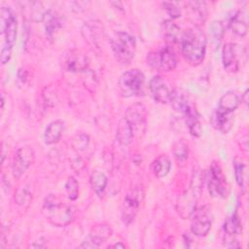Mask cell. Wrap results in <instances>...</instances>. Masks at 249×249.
I'll return each instance as SVG.
<instances>
[{
    "instance_id": "1",
    "label": "cell",
    "mask_w": 249,
    "mask_h": 249,
    "mask_svg": "<svg viewBox=\"0 0 249 249\" xmlns=\"http://www.w3.org/2000/svg\"><path fill=\"white\" fill-rule=\"evenodd\" d=\"M181 51L184 58L193 66L201 64L205 57L207 39L204 32L197 26H192L183 31Z\"/></svg>"
},
{
    "instance_id": "2",
    "label": "cell",
    "mask_w": 249,
    "mask_h": 249,
    "mask_svg": "<svg viewBox=\"0 0 249 249\" xmlns=\"http://www.w3.org/2000/svg\"><path fill=\"white\" fill-rule=\"evenodd\" d=\"M42 213L52 225L65 227L74 220L76 208L73 205L65 204L56 195L51 194L43 202Z\"/></svg>"
},
{
    "instance_id": "3",
    "label": "cell",
    "mask_w": 249,
    "mask_h": 249,
    "mask_svg": "<svg viewBox=\"0 0 249 249\" xmlns=\"http://www.w3.org/2000/svg\"><path fill=\"white\" fill-rule=\"evenodd\" d=\"M203 186V176L199 170L194 171L190 187L177 198L176 210L178 214L183 218H190L195 209L196 208V202L200 196Z\"/></svg>"
},
{
    "instance_id": "4",
    "label": "cell",
    "mask_w": 249,
    "mask_h": 249,
    "mask_svg": "<svg viewBox=\"0 0 249 249\" xmlns=\"http://www.w3.org/2000/svg\"><path fill=\"white\" fill-rule=\"evenodd\" d=\"M111 49L115 58L123 65H127L133 59L136 51L135 38L125 31H118L110 39Z\"/></svg>"
},
{
    "instance_id": "5",
    "label": "cell",
    "mask_w": 249,
    "mask_h": 249,
    "mask_svg": "<svg viewBox=\"0 0 249 249\" xmlns=\"http://www.w3.org/2000/svg\"><path fill=\"white\" fill-rule=\"evenodd\" d=\"M145 76L139 69H130L124 72L118 81V89L122 96L133 97L144 93Z\"/></svg>"
},
{
    "instance_id": "6",
    "label": "cell",
    "mask_w": 249,
    "mask_h": 249,
    "mask_svg": "<svg viewBox=\"0 0 249 249\" xmlns=\"http://www.w3.org/2000/svg\"><path fill=\"white\" fill-rule=\"evenodd\" d=\"M147 63L159 72H168L177 65V57L170 46H162L152 52L146 56Z\"/></svg>"
},
{
    "instance_id": "7",
    "label": "cell",
    "mask_w": 249,
    "mask_h": 249,
    "mask_svg": "<svg viewBox=\"0 0 249 249\" xmlns=\"http://www.w3.org/2000/svg\"><path fill=\"white\" fill-rule=\"evenodd\" d=\"M205 178L208 193L211 196L221 198L228 196L229 185L219 162L213 161L211 163Z\"/></svg>"
},
{
    "instance_id": "8",
    "label": "cell",
    "mask_w": 249,
    "mask_h": 249,
    "mask_svg": "<svg viewBox=\"0 0 249 249\" xmlns=\"http://www.w3.org/2000/svg\"><path fill=\"white\" fill-rule=\"evenodd\" d=\"M144 197V191L141 185L131 187L126 193L122 206V220L125 225L133 222L138 213L140 203Z\"/></svg>"
},
{
    "instance_id": "9",
    "label": "cell",
    "mask_w": 249,
    "mask_h": 249,
    "mask_svg": "<svg viewBox=\"0 0 249 249\" xmlns=\"http://www.w3.org/2000/svg\"><path fill=\"white\" fill-rule=\"evenodd\" d=\"M245 56V48L235 43H227L222 49V63L225 70L230 73H235L240 69V59Z\"/></svg>"
},
{
    "instance_id": "10",
    "label": "cell",
    "mask_w": 249,
    "mask_h": 249,
    "mask_svg": "<svg viewBox=\"0 0 249 249\" xmlns=\"http://www.w3.org/2000/svg\"><path fill=\"white\" fill-rule=\"evenodd\" d=\"M1 33L4 38L2 47L13 49L17 37V18L12 9L7 6L1 8Z\"/></svg>"
},
{
    "instance_id": "11",
    "label": "cell",
    "mask_w": 249,
    "mask_h": 249,
    "mask_svg": "<svg viewBox=\"0 0 249 249\" xmlns=\"http://www.w3.org/2000/svg\"><path fill=\"white\" fill-rule=\"evenodd\" d=\"M191 231L194 235L204 237L211 230L212 218L210 209L207 206H200L196 208L191 215Z\"/></svg>"
},
{
    "instance_id": "12",
    "label": "cell",
    "mask_w": 249,
    "mask_h": 249,
    "mask_svg": "<svg viewBox=\"0 0 249 249\" xmlns=\"http://www.w3.org/2000/svg\"><path fill=\"white\" fill-rule=\"evenodd\" d=\"M35 153L31 146L24 145L19 147L13 157L12 173L16 179H18L34 162Z\"/></svg>"
},
{
    "instance_id": "13",
    "label": "cell",
    "mask_w": 249,
    "mask_h": 249,
    "mask_svg": "<svg viewBox=\"0 0 249 249\" xmlns=\"http://www.w3.org/2000/svg\"><path fill=\"white\" fill-rule=\"evenodd\" d=\"M147 116V108L142 103H134L130 105L124 115V117L134 129L136 135H139L145 131Z\"/></svg>"
},
{
    "instance_id": "14",
    "label": "cell",
    "mask_w": 249,
    "mask_h": 249,
    "mask_svg": "<svg viewBox=\"0 0 249 249\" xmlns=\"http://www.w3.org/2000/svg\"><path fill=\"white\" fill-rule=\"evenodd\" d=\"M62 67L70 73L84 72L88 70V56L77 50H69L62 55Z\"/></svg>"
},
{
    "instance_id": "15",
    "label": "cell",
    "mask_w": 249,
    "mask_h": 249,
    "mask_svg": "<svg viewBox=\"0 0 249 249\" xmlns=\"http://www.w3.org/2000/svg\"><path fill=\"white\" fill-rule=\"evenodd\" d=\"M112 229L106 224H99L92 227L89 234L82 242V248H98L112 235Z\"/></svg>"
},
{
    "instance_id": "16",
    "label": "cell",
    "mask_w": 249,
    "mask_h": 249,
    "mask_svg": "<svg viewBox=\"0 0 249 249\" xmlns=\"http://www.w3.org/2000/svg\"><path fill=\"white\" fill-rule=\"evenodd\" d=\"M81 33L85 41H87L90 46L99 48L104 38V28L102 22L99 20H89L84 22L81 27Z\"/></svg>"
},
{
    "instance_id": "17",
    "label": "cell",
    "mask_w": 249,
    "mask_h": 249,
    "mask_svg": "<svg viewBox=\"0 0 249 249\" xmlns=\"http://www.w3.org/2000/svg\"><path fill=\"white\" fill-rule=\"evenodd\" d=\"M210 123L216 130L222 133H228L234 123L233 112L217 107L210 117Z\"/></svg>"
},
{
    "instance_id": "18",
    "label": "cell",
    "mask_w": 249,
    "mask_h": 249,
    "mask_svg": "<svg viewBox=\"0 0 249 249\" xmlns=\"http://www.w3.org/2000/svg\"><path fill=\"white\" fill-rule=\"evenodd\" d=\"M150 91L154 99L160 103H168L171 97L172 90L167 82L161 76H155L149 83Z\"/></svg>"
},
{
    "instance_id": "19",
    "label": "cell",
    "mask_w": 249,
    "mask_h": 249,
    "mask_svg": "<svg viewBox=\"0 0 249 249\" xmlns=\"http://www.w3.org/2000/svg\"><path fill=\"white\" fill-rule=\"evenodd\" d=\"M169 102L171 103L173 109L179 113H181L183 116L195 105L192 103L188 93L183 90L182 89H175L172 90L171 97Z\"/></svg>"
},
{
    "instance_id": "20",
    "label": "cell",
    "mask_w": 249,
    "mask_h": 249,
    "mask_svg": "<svg viewBox=\"0 0 249 249\" xmlns=\"http://www.w3.org/2000/svg\"><path fill=\"white\" fill-rule=\"evenodd\" d=\"M135 136H136V133L134 129L132 128L130 124L127 122V120L124 117H123L117 126L116 139L118 143L122 146H127L132 142Z\"/></svg>"
},
{
    "instance_id": "21",
    "label": "cell",
    "mask_w": 249,
    "mask_h": 249,
    "mask_svg": "<svg viewBox=\"0 0 249 249\" xmlns=\"http://www.w3.org/2000/svg\"><path fill=\"white\" fill-rule=\"evenodd\" d=\"M63 129H64V122L63 121L54 120V121L51 122L45 129V133H44L45 143L48 145L56 143L60 139Z\"/></svg>"
},
{
    "instance_id": "22",
    "label": "cell",
    "mask_w": 249,
    "mask_h": 249,
    "mask_svg": "<svg viewBox=\"0 0 249 249\" xmlns=\"http://www.w3.org/2000/svg\"><path fill=\"white\" fill-rule=\"evenodd\" d=\"M184 118L190 134L194 137H200L202 132V125L200 122V116L196 107L188 111L184 115Z\"/></svg>"
},
{
    "instance_id": "23",
    "label": "cell",
    "mask_w": 249,
    "mask_h": 249,
    "mask_svg": "<svg viewBox=\"0 0 249 249\" xmlns=\"http://www.w3.org/2000/svg\"><path fill=\"white\" fill-rule=\"evenodd\" d=\"M43 21H44L46 36L49 39H52L54 32L60 28L61 21H60L59 18L56 16V14L54 12H53L52 10H47V12L44 16Z\"/></svg>"
},
{
    "instance_id": "24",
    "label": "cell",
    "mask_w": 249,
    "mask_h": 249,
    "mask_svg": "<svg viewBox=\"0 0 249 249\" xmlns=\"http://www.w3.org/2000/svg\"><path fill=\"white\" fill-rule=\"evenodd\" d=\"M229 27L231 30L232 33H234L237 36L243 37L247 33V23L243 17V15L240 12H235L229 19Z\"/></svg>"
},
{
    "instance_id": "25",
    "label": "cell",
    "mask_w": 249,
    "mask_h": 249,
    "mask_svg": "<svg viewBox=\"0 0 249 249\" xmlns=\"http://www.w3.org/2000/svg\"><path fill=\"white\" fill-rule=\"evenodd\" d=\"M171 168V162L169 159L164 156L160 155L156 160H153L151 163V170L155 176L158 178H162L166 176Z\"/></svg>"
},
{
    "instance_id": "26",
    "label": "cell",
    "mask_w": 249,
    "mask_h": 249,
    "mask_svg": "<svg viewBox=\"0 0 249 249\" xmlns=\"http://www.w3.org/2000/svg\"><path fill=\"white\" fill-rule=\"evenodd\" d=\"M163 35L169 43H178L181 41L182 34L181 28L172 20L166 19L162 22Z\"/></svg>"
},
{
    "instance_id": "27",
    "label": "cell",
    "mask_w": 249,
    "mask_h": 249,
    "mask_svg": "<svg viewBox=\"0 0 249 249\" xmlns=\"http://www.w3.org/2000/svg\"><path fill=\"white\" fill-rule=\"evenodd\" d=\"M107 183H108V178L103 172H101L99 170H93L90 173L89 184H90L92 191L97 196H100L103 194V192L105 191V189L107 187Z\"/></svg>"
},
{
    "instance_id": "28",
    "label": "cell",
    "mask_w": 249,
    "mask_h": 249,
    "mask_svg": "<svg viewBox=\"0 0 249 249\" xmlns=\"http://www.w3.org/2000/svg\"><path fill=\"white\" fill-rule=\"evenodd\" d=\"M186 6L188 7L191 18L194 19V21L203 22L205 20L206 15H207L205 2L191 1V2H187Z\"/></svg>"
},
{
    "instance_id": "29",
    "label": "cell",
    "mask_w": 249,
    "mask_h": 249,
    "mask_svg": "<svg viewBox=\"0 0 249 249\" xmlns=\"http://www.w3.org/2000/svg\"><path fill=\"white\" fill-rule=\"evenodd\" d=\"M240 101H241V99L236 92L228 91L220 97L218 107H220L224 110H227V111L234 112L237 109V107L239 106Z\"/></svg>"
},
{
    "instance_id": "30",
    "label": "cell",
    "mask_w": 249,
    "mask_h": 249,
    "mask_svg": "<svg viewBox=\"0 0 249 249\" xmlns=\"http://www.w3.org/2000/svg\"><path fill=\"white\" fill-rule=\"evenodd\" d=\"M224 232L225 235L235 236L242 232V223L239 216L236 213H233L228 217L224 223Z\"/></svg>"
},
{
    "instance_id": "31",
    "label": "cell",
    "mask_w": 249,
    "mask_h": 249,
    "mask_svg": "<svg viewBox=\"0 0 249 249\" xmlns=\"http://www.w3.org/2000/svg\"><path fill=\"white\" fill-rule=\"evenodd\" d=\"M89 145V136L87 133L79 132L76 133L71 139V147L77 153L84 152Z\"/></svg>"
},
{
    "instance_id": "32",
    "label": "cell",
    "mask_w": 249,
    "mask_h": 249,
    "mask_svg": "<svg viewBox=\"0 0 249 249\" xmlns=\"http://www.w3.org/2000/svg\"><path fill=\"white\" fill-rule=\"evenodd\" d=\"M173 156L177 162H185L189 156V147L185 140L180 139L174 143Z\"/></svg>"
},
{
    "instance_id": "33",
    "label": "cell",
    "mask_w": 249,
    "mask_h": 249,
    "mask_svg": "<svg viewBox=\"0 0 249 249\" xmlns=\"http://www.w3.org/2000/svg\"><path fill=\"white\" fill-rule=\"evenodd\" d=\"M233 170L237 185L243 187L246 179V164L241 160L235 158L233 160Z\"/></svg>"
},
{
    "instance_id": "34",
    "label": "cell",
    "mask_w": 249,
    "mask_h": 249,
    "mask_svg": "<svg viewBox=\"0 0 249 249\" xmlns=\"http://www.w3.org/2000/svg\"><path fill=\"white\" fill-rule=\"evenodd\" d=\"M209 31L212 36L213 42L218 46L222 41L225 33V25L221 20H214L209 26Z\"/></svg>"
},
{
    "instance_id": "35",
    "label": "cell",
    "mask_w": 249,
    "mask_h": 249,
    "mask_svg": "<svg viewBox=\"0 0 249 249\" xmlns=\"http://www.w3.org/2000/svg\"><path fill=\"white\" fill-rule=\"evenodd\" d=\"M65 191L70 200H75L79 196V184L74 177H69L65 183Z\"/></svg>"
},
{
    "instance_id": "36",
    "label": "cell",
    "mask_w": 249,
    "mask_h": 249,
    "mask_svg": "<svg viewBox=\"0 0 249 249\" xmlns=\"http://www.w3.org/2000/svg\"><path fill=\"white\" fill-rule=\"evenodd\" d=\"M15 200L19 205H22V206L28 205L31 200V194L25 187L19 188L16 193Z\"/></svg>"
},
{
    "instance_id": "37",
    "label": "cell",
    "mask_w": 249,
    "mask_h": 249,
    "mask_svg": "<svg viewBox=\"0 0 249 249\" xmlns=\"http://www.w3.org/2000/svg\"><path fill=\"white\" fill-rule=\"evenodd\" d=\"M162 8L166 11V13L171 17V18H177L181 17V10L174 2H162Z\"/></svg>"
},
{
    "instance_id": "38",
    "label": "cell",
    "mask_w": 249,
    "mask_h": 249,
    "mask_svg": "<svg viewBox=\"0 0 249 249\" xmlns=\"http://www.w3.org/2000/svg\"><path fill=\"white\" fill-rule=\"evenodd\" d=\"M26 80H27V72L24 69L19 68L18 71V82L23 85L25 84Z\"/></svg>"
},
{
    "instance_id": "39",
    "label": "cell",
    "mask_w": 249,
    "mask_h": 249,
    "mask_svg": "<svg viewBox=\"0 0 249 249\" xmlns=\"http://www.w3.org/2000/svg\"><path fill=\"white\" fill-rule=\"evenodd\" d=\"M240 99L245 103V105H247V103H248V89H245V91L243 92Z\"/></svg>"
},
{
    "instance_id": "40",
    "label": "cell",
    "mask_w": 249,
    "mask_h": 249,
    "mask_svg": "<svg viewBox=\"0 0 249 249\" xmlns=\"http://www.w3.org/2000/svg\"><path fill=\"white\" fill-rule=\"evenodd\" d=\"M109 247H111V248H124L125 246H124V243L118 242V243H115V244H113V245H110Z\"/></svg>"
}]
</instances>
